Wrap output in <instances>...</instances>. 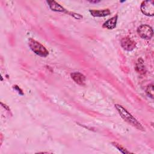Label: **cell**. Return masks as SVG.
I'll list each match as a JSON object with an SVG mask.
<instances>
[{
  "label": "cell",
  "mask_w": 154,
  "mask_h": 154,
  "mask_svg": "<svg viewBox=\"0 0 154 154\" xmlns=\"http://www.w3.org/2000/svg\"><path fill=\"white\" fill-rule=\"evenodd\" d=\"M115 108L117 112L121 116V117L126 122L131 124L137 129L140 131H144V129L142 125L131 114H130L127 109L119 104H115Z\"/></svg>",
  "instance_id": "6da1fadb"
},
{
  "label": "cell",
  "mask_w": 154,
  "mask_h": 154,
  "mask_svg": "<svg viewBox=\"0 0 154 154\" xmlns=\"http://www.w3.org/2000/svg\"><path fill=\"white\" fill-rule=\"evenodd\" d=\"M28 45L31 51L40 57H46L49 54V51L43 45L32 38H29Z\"/></svg>",
  "instance_id": "7a4b0ae2"
},
{
  "label": "cell",
  "mask_w": 154,
  "mask_h": 154,
  "mask_svg": "<svg viewBox=\"0 0 154 154\" xmlns=\"http://www.w3.org/2000/svg\"><path fill=\"white\" fill-rule=\"evenodd\" d=\"M46 2L48 3L49 8L52 11L65 13L67 14H69V15L73 16V17H75V19H81L82 18V16H81L78 13H75L73 12H70V11H67V10L65 9L62 5H61L60 4H59L58 3H57V2L54 1H47Z\"/></svg>",
  "instance_id": "3957f363"
},
{
  "label": "cell",
  "mask_w": 154,
  "mask_h": 154,
  "mask_svg": "<svg viewBox=\"0 0 154 154\" xmlns=\"http://www.w3.org/2000/svg\"><path fill=\"white\" fill-rule=\"evenodd\" d=\"M137 33L142 38L149 40L153 36V31L150 26L148 25H142L138 26Z\"/></svg>",
  "instance_id": "277c9868"
},
{
  "label": "cell",
  "mask_w": 154,
  "mask_h": 154,
  "mask_svg": "<svg viewBox=\"0 0 154 154\" xmlns=\"http://www.w3.org/2000/svg\"><path fill=\"white\" fill-rule=\"evenodd\" d=\"M141 11L146 16H153L154 14V2L153 1H144L141 4Z\"/></svg>",
  "instance_id": "5b68a950"
},
{
  "label": "cell",
  "mask_w": 154,
  "mask_h": 154,
  "mask_svg": "<svg viewBox=\"0 0 154 154\" xmlns=\"http://www.w3.org/2000/svg\"><path fill=\"white\" fill-rule=\"evenodd\" d=\"M120 43L123 49L128 51H131L136 47V43L128 36L123 37L120 41Z\"/></svg>",
  "instance_id": "8992f818"
},
{
  "label": "cell",
  "mask_w": 154,
  "mask_h": 154,
  "mask_svg": "<svg viewBox=\"0 0 154 154\" xmlns=\"http://www.w3.org/2000/svg\"><path fill=\"white\" fill-rule=\"evenodd\" d=\"M118 19V16L116 15L111 18L107 20L106 22H105L102 25L103 28L108 29H113L116 27L117 22Z\"/></svg>",
  "instance_id": "52a82bcc"
},
{
  "label": "cell",
  "mask_w": 154,
  "mask_h": 154,
  "mask_svg": "<svg viewBox=\"0 0 154 154\" xmlns=\"http://www.w3.org/2000/svg\"><path fill=\"white\" fill-rule=\"evenodd\" d=\"M72 79L79 85H84L85 82V76L80 72H73L70 74Z\"/></svg>",
  "instance_id": "ba28073f"
},
{
  "label": "cell",
  "mask_w": 154,
  "mask_h": 154,
  "mask_svg": "<svg viewBox=\"0 0 154 154\" xmlns=\"http://www.w3.org/2000/svg\"><path fill=\"white\" fill-rule=\"evenodd\" d=\"M90 14L94 17H104L110 14L111 11L109 9L103 10H90Z\"/></svg>",
  "instance_id": "9c48e42d"
},
{
  "label": "cell",
  "mask_w": 154,
  "mask_h": 154,
  "mask_svg": "<svg viewBox=\"0 0 154 154\" xmlns=\"http://www.w3.org/2000/svg\"><path fill=\"white\" fill-rule=\"evenodd\" d=\"M136 69L138 72L141 74H144L146 72L145 66L143 64V61L141 58L138 59L137 63L136 64Z\"/></svg>",
  "instance_id": "30bf717a"
},
{
  "label": "cell",
  "mask_w": 154,
  "mask_h": 154,
  "mask_svg": "<svg viewBox=\"0 0 154 154\" xmlns=\"http://www.w3.org/2000/svg\"><path fill=\"white\" fill-rule=\"evenodd\" d=\"M112 145L115 147H116L119 151H120L122 153H131V152H129V151H128L127 149H125L123 146H122L120 144H118V143H116V142H113V143H112Z\"/></svg>",
  "instance_id": "8fae6325"
},
{
  "label": "cell",
  "mask_w": 154,
  "mask_h": 154,
  "mask_svg": "<svg viewBox=\"0 0 154 154\" xmlns=\"http://www.w3.org/2000/svg\"><path fill=\"white\" fill-rule=\"evenodd\" d=\"M146 93L149 96V97L153 99V94H154V91H153V84H151L149 85L146 88Z\"/></svg>",
  "instance_id": "7c38bea8"
}]
</instances>
